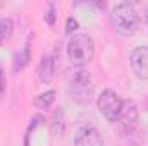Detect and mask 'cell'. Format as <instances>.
Segmentation results:
<instances>
[{
    "instance_id": "obj_1",
    "label": "cell",
    "mask_w": 148,
    "mask_h": 146,
    "mask_svg": "<svg viewBox=\"0 0 148 146\" xmlns=\"http://www.w3.org/2000/svg\"><path fill=\"white\" fill-rule=\"evenodd\" d=\"M110 21L114 29L122 35V36H131L136 33L138 26H140V17L138 12L134 9L133 3L129 2H121L112 9L110 14Z\"/></svg>"
},
{
    "instance_id": "obj_2",
    "label": "cell",
    "mask_w": 148,
    "mask_h": 146,
    "mask_svg": "<svg viewBox=\"0 0 148 146\" xmlns=\"http://www.w3.org/2000/svg\"><path fill=\"white\" fill-rule=\"evenodd\" d=\"M95 55L93 40L88 35H73L67 45V57L74 65H86Z\"/></svg>"
},
{
    "instance_id": "obj_3",
    "label": "cell",
    "mask_w": 148,
    "mask_h": 146,
    "mask_svg": "<svg viewBox=\"0 0 148 146\" xmlns=\"http://www.w3.org/2000/svg\"><path fill=\"white\" fill-rule=\"evenodd\" d=\"M67 81H69V89H71V95L74 100H77L81 103L90 102V96L93 91L90 74L79 67H76L67 74Z\"/></svg>"
},
{
    "instance_id": "obj_4",
    "label": "cell",
    "mask_w": 148,
    "mask_h": 146,
    "mask_svg": "<svg viewBox=\"0 0 148 146\" xmlns=\"http://www.w3.org/2000/svg\"><path fill=\"white\" fill-rule=\"evenodd\" d=\"M97 105H98V110L102 112V115H103L107 120L117 122L119 117H121V112H122L124 100H122L115 91L105 89V91H102V95L98 96Z\"/></svg>"
},
{
    "instance_id": "obj_5",
    "label": "cell",
    "mask_w": 148,
    "mask_h": 146,
    "mask_svg": "<svg viewBox=\"0 0 148 146\" xmlns=\"http://www.w3.org/2000/svg\"><path fill=\"white\" fill-rule=\"evenodd\" d=\"M131 69L140 79H148V46H138L131 52Z\"/></svg>"
},
{
    "instance_id": "obj_6",
    "label": "cell",
    "mask_w": 148,
    "mask_h": 146,
    "mask_svg": "<svg viewBox=\"0 0 148 146\" xmlns=\"http://www.w3.org/2000/svg\"><path fill=\"white\" fill-rule=\"evenodd\" d=\"M74 145L76 146H103V138L98 132V129L86 126V127H83L77 132Z\"/></svg>"
},
{
    "instance_id": "obj_7",
    "label": "cell",
    "mask_w": 148,
    "mask_h": 146,
    "mask_svg": "<svg viewBox=\"0 0 148 146\" xmlns=\"http://www.w3.org/2000/svg\"><path fill=\"white\" fill-rule=\"evenodd\" d=\"M119 122L122 124L124 129L131 131L134 129L136 122H138V107L133 100H126L124 105H122V112H121V117H119Z\"/></svg>"
},
{
    "instance_id": "obj_8",
    "label": "cell",
    "mask_w": 148,
    "mask_h": 146,
    "mask_svg": "<svg viewBox=\"0 0 148 146\" xmlns=\"http://www.w3.org/2000/svg\"><path fill=\"white\" fill-rule=\"evenodd\" d=\"M53 57L52 55H45L40 62V67H38V76L41 79V83H50L52 77H53Z\"/></svg>"
},
{
    "instance_id": "obj_9",
    "label": "cell",
    "mask_w": 148,
    "mask_h": 146,
    "mask_svg": "<svg viewBox=\"0 0 148 146\" xmlns=\"http://www.w3.org/2000/svg\"><path fill=\"white\" fill-rule=\"evenodd\" d=\"M53 98H55V91L41 93V95L36 98V105H38V107H41V108H45V107H48V105L53 102Z\"/></svg>"
},
{
    "instance_id": "obj_10",
    "label": "cell",
    "mask_w": 148,
    "mask_h": 146,
    "mask_svg": "<svg viewBox=\"0 0 148 146\" xmlns=\"http://www.w3.org/2000/svg\"><path fill=\"white\" fill-rule=\"evenodd\" d=\"M28 60H29V46H26L21 53H17V59H16V67H17V71H21V69L28 64Z\"/></svg>"
},
{
    "instance_id": "obj_11",
    "label": "cell",
    "mask_w": 148,
    "mask_h": 146,
    "mask_svg": "<svg viewBox=\"0 0 148 146\" xmlns=\"http://www.w3.org/2000/svg\"><path fill=\"white\" fill-rule=\"evenodd\" d=\"M0 31H2V36L9 38L12 35V21L10 19H2L0 21Z\"/></svg>"
},
{
    "instance_id": "obj_12",
    "label": "cell",
    "mask_w": 148,
    "mask_h": 146,
    "mask_svg": "<svg viewBox=\"0 0 148 146\" xmlns=\"http://www.w3.org/2000/svg\"><path fill=\"white\" fill-rule=\"evenodd\" d=\"M76 29H77V21H76L74 17H69V19H67V29H66V33H67V35H73Z\"/></svg>"
},
{
    "instance_id": "obj_13",
    "label": "cell",
    "mask_w": 148,
    "mask_h": 146,
    "mask_svg": "<svg viewBox=\"0 0 148 146\" xmlns=\"http://www.w3.org/2000/svg\"><path fill=\"white\" fill-rule=\"evenodd\" d=\"M3 91H5V74L0 69V96L3 95Z\"/></svg>"
},
{
    "instance_id": "obj_14",
    "label": "cell",
    "mask_w": 148,
    "mask_h": 146,
    "mask_svg": "<svg viewBox=\"0 0 148 146\" xmlns=\"http://www.w3.org/2000/svg\"><path fill=\"white\" fill-rule=\"evenodd\" d=\"M53 21H55V16H53V5H50V12H48V23H50V24H53Z\"/></svg>"
},
{
    "instance_id": "obj_15",
    "label": "cell",
    "mask_w": 148,
    "mask_h": 146,
    "mask_svg": "<svg viewBox=\"0 0 148 146\" xmlns=\"http://www.w3.org/2000/svg\"><path fill=\"white\" fill-rule=\"evenodd\" d=\"M2 40H3V36H2V31H0V43H2Z\"/></svg>"
},
{
    "instance_id": "obj_16",
    "label": "cell",
    "mask_w": 148,
    "mask_h": 146,
    "mask_svg": "<svg viewBox=\"0 0 148 146\" xmlns=\"http://www.w3.org/2000/svg\"><path fill=\"white\" fill-rule=\"evenodd\" d=\"M147 24H148V9H147Z\"/></svg>"
}]
</instances>
